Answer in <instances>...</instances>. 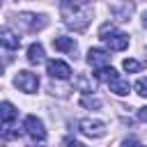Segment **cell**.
Wrapping results in <instances>:
<instances>
[{
  "label": "cell",
  "instance_id": "cell-1",
  "mask_svg": "<svg viewBox=\"0 0 147 147\" xmlns=\"http://www.w3.org/2000/svg\"><path fill=\"white\" fill-rule=\"evenodd\" d=\"M60 14H62L67 28H71L76 32H83L92 21L94 7L87 0H62L60 2Z\"/></svg>",
  "mask_w": 147,
  "mask_h": 147
},
{
  "label": "cell",
  "instance_id": "cell-2",
  "mask_svg": "<svg viewBox=\"0 0 147 147\" xmlns=\"http://www.w3.org/2000/svg\"><path fill=\"white\" fill-rule=\"evenodd\" d=\"M99 39L110 48V51H124L129 46V34L117 30L113 23H103L99 28Z\"/></svg>",
  "mask_w": 147,
  "mask_h": 147
},
{
  "label": "cell",
  "instance_id": "cell-3",
  "mask_svg": "<svg viewBox=\"0 0 147 147\" xmlns=\"http://www.w3.org/2000/svg\"><path fill=\"white\" fill-rule=\"evenodd\" d=\"M23 131H25V136H28L30 140H34V142H44V140H46L44 122H41L37 115H28V117L23 119Z\"/></svg>",
  "mask_w": 147,
  "mask_h": 147
},
{
  "label": "cell",
  "instance_id": "cell-4",
  "mask_svg": "<svg viewBox=\"0 0 147 147\" xmlns=\"http://www.w3.org/2000/svg\"><path fill=\"white\" fill-rule=\"evenodd\" d=\"M16 23H18V28H23V30H28V32H37V30H44L46 28V16L44 14H18L16 16Z\"/></svg>",
  "mask_w": 147,
  "mask_h": 147
},
{
  "label": "cell",
  "instance_id": "cell-5",
  "mask_svg": "<svg viewBox=\"0 0 147 147\" xmlns=\"http://www.w3.org/2000/svg\"><path fill=\"white\" fill-rule=\"evenodd\" d=\"M14 83H16V87H18L21 92H25V94L37 92V87H39V78H37V74H32V71H18L16 78H14Z\"/></svg>",
  "mask_w": 147,
  "mask_h": 147
},
{
  "label": "cell",
  "instance_id": "cell-6",
  "mask_svg": "<svg viewBox=\"0 0 147 147\" xmlns=\"http://www.w3.org/2000/svg\"><path fill=\"white\" fill-rule=\"evenodd\" d=\"M78 131H80L83 136H87V138H101V136L106 133V124H103L101 119H90V117H85V119L78 122Z\"/></svg>",
  "mask_w": 147,
  "mask_h": 147
},
{
  "label": "cell",
  "instance_id": "cell-7",
  "mask_svg": "<svg viewBox=\"0 0 147 147\" xmlns=\"http://www.w3.org/2000/svg\"><path fill=\"white\" fill-rule=\"evenodd\" d=\"M46 71H48V76L55 78V80H67V78L71 76V67H69L67 62H62V60H48V62H46Z\"/></svg>",
  "mask_w": 147,
  "mask_h": 147
},
{
  "label": "cell",
  "instance_id": "cell-8",
  "mask_svg": "<svg viewBox=\"0 0 147 147\" xmlns=\"http://www.w3.org/2000/svg\"><path fill=\"white\" fill-rule=\"evenodd\" d=\"M87 64L94 67V69L106 67V64H110V55H108L103 48H90V51H87Z\"/></svg>",
  "mask_w": 147,
  "mask_h": 147
},
{
  "label": "cell",
  "instance_id": "cell-9",
  "mask_svg": "<svg viewBox=\"0 0 147 147\" xmlns=\"http://www.w3.org/2000/svg\"><path fill=\"white\" fill-rule=\"evenodd\" d=\"M53 48L55 51H60V53H76V41H74V37H55L53 39Z\"/></svg>",
  "mask_w": 147,
  "mask_h": 147
},
{
  "label": "cell",
  "instance_id": "cell-10",
  "mask_svg": "<svg viewBox=\"0 0 147 147\" xmlns=\"http://www.w3.org/2000/svg\"><path fill=\"white\" fill-rule=\"evenodd\" d=\"M108 87H110V92H115L117 96H126V94H129V90H131L129 80H124V78H119V76H115V78L108 83Z\"/></svg>",
  "mask_w": 147,
  "mask_h": 147
},
{
  "label": "cell",
  "instance_id": "cell-11",
  "mask_svg": "<svg viewBox=\"0 0 147 147\" xmlns=\"http://www.w3.org/2000/svg\"><path fill=\"white\" fill-rule=\"evenodd\" d=\"M0 39H2L5 48H18V46H21V37H18L16 32H11L9 28H2V32H0Z\"/></svg>",
  "mask_w": 147,
  "mask_h": 147
},
{
  "label": "cell",
  "instance_id": "cell-12",
  "mask_svg": "<svg viewBox=\"0 0 147 147\" xmlns=\"http://www.w3.org/2000/svg\"><path fill=\"white\" fill-rule=\"evenodd\" d=\"M28 62L30 64H41L44 62V46L41 44H30L28 46Z\"/></svg>",
  "mask_w": 147,
  "mask_h": 147
},
{
  "label": "cell",
  "instance_id": "cell-13",
  "mask_svg": "<svg viewBox=\"0 0 147 147\" xmlns=\"http://www.w3.org/2000/svg\"><path fill=\"white\" fill-rule=\"evenodd\" d=\"M0 115H2V126H7V124L14 122V117H16V108H14L9 101H2V106H0Z\"/></svg>",
  "mask_w": 147,
  "mask_h": 147
},
{
  "label": "cell",
  "instance_id": "cell-14",
  "mask_svg": "<svg viewBox=\"0 0 147 147\" xmlns=\"http://www.w3.org/2000/svg\"><path fill=\"white\" fill-rule=\"evenodd\" d=\"M115 76H119V74H117L113 67H108V64H106V67H99V69H96V74H94V78H96V80H101V83H110Z\"/></svg>",
  "mask_w": 147,
  "mask_h": 147
},
{
  "label": "cell",
  "instance_id": "cell-15",
  "mask_svg": "<svg viewBox=\"0 0 147 147\" xmlns=\"http://www.w3.org/2000/svg\"><path fill=\"white\" fill-rule=\"evenodd\" d=\"M80 106H83V108H101V99H99V96L83 94V96H80Z\"/></svg>",
  "mask_w": 147,
  "mask_h": 147
},
{
  "label": "cell",
  "instance_id": "cell-16",
  "mask_svg": "<svg viewBox=\"0 0 147 147\" xmlns=\"http://www.w3.org/2000/svg\"><path fill=\"white\" fill-rule=\"evenodd\" d=\"M122 67H124V71H129V74H136V71L142 69V64H140L138 60H131V57H126V60L122 62Z\"/></svg>",
  "mask_w": 147,
  "mask_h": 147
},
{
  "label": "cell",
  "instance_id": "cell-17",
  "mask_svg": "<svg viewBox=\"0 0 147 147\" xmlns=\"http://www.w3.org/2000/svg\"><path fill=\"white\" fill-rule=\"evenodd\" d=\"M133 90H136L140 96H147V78H138L136 85H133Z\"/></svg>",
  "mask_w": 147,
  "mask_h": 147
},
{
  "label": "cell",
  "instance_id": "cell-18",
  "mask_svg": "<svg viewBox=\"0 0 147 147\" xmlns=\"http://www.w3.org/2000/svg\"><path fill=\"white\" fill-rule=\"evenodd\" d=\"M138 117H140V119H142V122H147V106H145V108H140V110H138Z\"/></svg>",
  "mask_w": 147,
  "mask_h": 147
},
{
  "label": "cell",
  "instance_id": "cell-19",
  "mask_svg": "<svg viewBox=\"0 0 147 147\" xmlns=\"http://www.w3.org/2000/svg\"><path fill=\"white\" fill-rule=\"evenodd\" d=\"M142 25H145V28H147V11H145V14H142Z\"/></svg>",
  "mask_w": 147,
  "mask_h": 147
}]
</instances>
